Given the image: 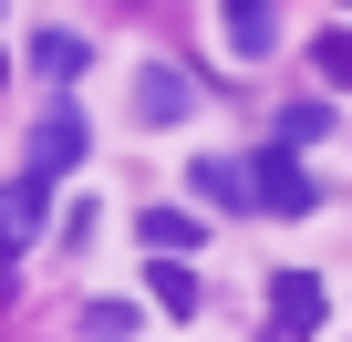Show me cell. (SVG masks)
Listing matches in <instances>:
<instances>
[{"instance_id": "1", "label": "cell", "mask_w": 352, "mask_h": 342, "mask_svg": "<svg viewBox=\"0 0 352 342\" xmlns=\"http://www.w3.org/2000/svg\"><path fill=\"white\" fill-rule=\"evenodd\" d=\"M249 187H259V218H311L321 208V187L300 177V145H280V135H270V156H249Z\"/></svg>"}, {"instance_id": "2", "label": "cell", "mask_w": 352, "mask_h": 342, "mask_svg": "<svg viewBox=\"0 0 352 342\" xmlns=\"http://www.w3.org/2000/svg\"><path fill=\"white\" fill-rule=\"evenodd\" d=\"M83 145H94V125H83V104L52 83V104H42V125H32V177H73Z\"/></svg>"}, {"instance_id": "3", "label": "cell", "mask_w": 352, "mask_h": 342, "mask_svg": "<svg viewBox=\"0 0 352 342\" xmlns=\"http://www.w3.org/2000/svg\"><path fill=\"white\" fill-rule=\"evenodd\" d=\"M42 218H52V177H11V187H0V270L42 239Z\"/></svg>"}, {"instance_id": "4", "label": "cell", "mask_w": 352, "mask_h": 342, "mask_svg": "<svg viewBox=\"0 0 352 342\" xmlns=\"http://www.w3.org/2000/svg\"><path fill=\"white\" fill-rule=\"evenodd\" d=\"M187 104H197V83L176 63H145L135 73V125H187Z\"/></svg>"}, {"instance_id": "5", "label": "cell", "mask_w": 352, "mask_h": 342, "mask_svg": "<svg viewBox=\"0 0 352 342\" xmlns=\"http://www.w3.org/2000/svg\"><path fill=\"white\" fill-rule=\"evenodd\" d=\"M270 321H280V332H321V321H331L321 280H311V270H270Z\"/></svg>"}, {"instance_id": "6", "label": "cell", "mask_w": 352, "mask_h": 342, "mask_svg": "<svg viewBox=\"0 0 352 342\" xmlns=\"http://www.w3.org/2000/svg\"><path fill=\"white\" fill-rule=\"evenodd\" d=\"M145 290H155V311H166V321H197V311H208V290H197V270H187V249H155V270H145Z\"/></svg>"}, {"instance_id": "7", "label": "cell", "mask_w": 352, "mask_h": 342, "mask_svg": "<svg viewBox=\"0 0 352 342\" xmlns=\"http://www.w3.org/2000/svg\"><path fill=\"white\" fill-rule=\"evenodd\" d=\"M187 187H197L208 208H249V218H259V187H249V166H239V156H197V166H187Z\"/></svg>"}, {"instance_id": "8", "label": "cell", "mask_w": 352, "mask_h": 342, "mask_svg": "<svg viewBox=\"0 0 352 342\" xmlns=\"http://www.w3.org/2000/svg\"><path fill=\"white\" fill-rule=\"evenodd\" d=\"M83 63H94V42H83V32H63V21H42V32H32V73H42V83H73Z\"/></svg>"}, {"instance_id": "9", "label": "cell", "mask_w": 352, "mask_h": 342, "mask_svg": "<svg viewBox=\"0 0 352 342\" xmlns=\"http://www.w3.org/2000/svg\"><path fill=\"white\" fill-rule=\"evenodd\" d=\"M228 52H239V63H270V52H280L270 0H228Z\"/></svg>"}, {"instance_id": "10", "label": "cell", "mask_w": 352, "mask_h": 342, "mask_svg": "<svg viewBox=\"0 0 352 342\" xmlns=\"http://www.w3.org/2000/svg\"><path fill=\"white\" fill-rule=\"evenodd\" d=\"M135 239H145V249H197V239H208V218H197V208H145V218H135Z\"/></svg>"}, {"instance_id": "11", "label": "cell", "mask_w": 352, "mask_h": 342, "mask_svg": "<svg viewBox=\"0 0 352 342\" xmlns=\"http://www.w3.org/2000/svg\"><path fill=\"white\" fill-rule=\"evenodd\" d=\"M331 125H342L331 104H280V145H321Z\"/></svg>"}, {"instance_id": "12", "label": "cell", "mask_w": 352, "mask_h": 342, "mask_svg": "<svg viewBox=\"0 0 352 342\" xmlns=\"http://www.w3.org/2000/svg\"><path fill=\"white\" fill-rule=\"evenodd\" d=\"M311 52H321V73H331V83H352V32H321Z\"/></svg>"}]
</instances>
